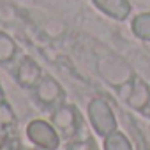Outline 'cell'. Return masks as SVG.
<instances>
[{"mask_svg":"<svg viewBox=\"0 0 150 150\" xmlns=\"http://www.w3.org/2000/svg\"><path fill=\"white\" fill-rule=\"evenodd\" d=\"M90 117L94 118L96 127H97L103 134L110 132V131L115 127V122H113V117H111L108 106H104V103H101V101H96V103L90 106Z\"/></svg>","mask_w":150,"mask_h":150,"instance_id":"6da1fadb","label":"cell"},{"mask_svg":"<svg viewBox=\"0 0 150 150\" xmlns=\"http://www.w3.org/2000/svg\"><path fill=\"white\" fill-rule=\"evenodd\" d=\"M28 134L32 136V139L46 148H55L57 146V136L53 132L51 127H48L46 124L42 122H34L30 127H28Z\"/></svg>","mask_w":150,"mask_h":150,"instance_id":"7a4b0ae2","label":"cell"},{"mask_svg":"<svg viewBox=\"0 0 150 150\" xmlns=\"http://www.w3.org/2000/svg\"><path fill=\"white\" fill-rule=\"evenodd\" d=\"M94 2L101 11H104L106 14L117 20H124L131 11V6L127 0H94Z\"/></svg>","mask_w":150,"mask_h":150,"instance_id":"3957f363","label":"cell"},{"mask_svg":"<svg viewBox=\"0 0 150 150\" xmlns=\"http://www.w3.org/2000/svg\"><path fill=\"white\" fill-rule=\"evenodd\" d=\"M53 120H55L57 125L62 127L65 132H71V131L76 129V115H74V111L69 110V108L58 110V111L55 113V118H53Z\"/></svg>","mask_w":150,"mask_h":150,"instance_id":"277c9868","label":"cell"},{"mask_svg":"<svg viewBox=\"0 0 150 150\" xmlns=\"http://www.w3.org/2000/svg\"><path fill=\"white\" fill-rule=\"evenodd\" d=\"M37 94H39V97H41L44 103H53V101L60 96V87H58L51 78H46V80L39 85Z\"/></svg>","mask_w":150,"mask_h":150,"instance_id":"5b68a950","label":"cell"},{"mask_svg":"<svg viewBox=\"0 0 150 150\" xmlns=\"http://www.w3.org/2000/svg\"><path fill=\"white\" fill-rule=\"evenodd\" d=\"M132 30L141 39H150V13L136 16L134 21H132Z\"/></svg>","mask_w":150,"mask_h":150,"instance_id":"8992f818","label":"cell"},{"mask_svg":"<svg viewBox=\"0 0 150 150\" xmlns=\"http://www.w3.org/2000/svg\"><path fill=\"white\" fill-rule=\"evenodd\" d=\"M37 78H39V69L27 60L20 67V81H23L25 85H32L34 81H37Z\"/></svg>","mask_w":150,"mask_h":150,"instance_id":"52a82bcc","label":"cell"},{"mask_svg":"<svg viewBox=\"0 0 150 150\" xmlns=\"http://www.w3.org/2000/svg\"><path fill=\"white\" fill-rule=\"evenodd\" d=\"M13 55H14V42L6 35H0V60H9Z\"/></svg>","mask_w":150,"mask_h":150,"instance_id":"ba28073f","label":"cell"},{"mask_svg":"<svg viewBox=\"0 0 150 150\" xmlns=\"http://www.w3.org/2000/svg\"><path fill=\"white\" fill-rule=\"evenodd\" d=\"M108 150H131V148H129V143L122 136H115L108 139Z\"/></svg>","mask_w":150,"mask_h":150,"instance_id":"9c48e42d","label":"cell"}]
</instances>
